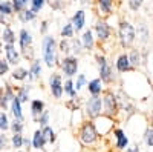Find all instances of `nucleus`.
<instances>
[{
	"instance_id": "obj_42",
	"label": "nucleus",
	"mask_w": 153,
	"mask_h": 152,
	"mask_svg": "<svg viewBox=\"0 0 153 152\" xmlns=\"http://www.w3.org/2000/svg\"><path fill=\"white\" fill-rule=\"evenodd\" d=\"M49 120H51V112L48 109H45L42 114H40V117L37 118V123L40 124V128H45V126L49 124Z\"/></svg>"
},
{
	"instance_id": "obj_31",
	"label": "nucleus",
	"mask_w": 153,
	"mask_h": 152,
	"mask_svg": "<svg viewBox=\"0 0 153 152\" xmlns=\"http://www.w3.org/2000/svg\"><path fill=\"white\" fill-rule=\"evenodd\" d=\"M75 31H74V26H72V23L68 20L61 25V28H60V37L61 39H72V37H75Z\"/></svg>"
},
{
	"instance_id": "obj_7",
	"label": "nucleus",
	"mask_w": 153,
	"mask_h": 152,
	"mask_svg": "<svg viewBox=\"0 0 153 152\" xmlns=\"http://www.w3.org/2000/svg\"><path fill=\"white\" fill-rule=\"evenodd\" d=\"M76 134H78V140L84 146H92L94 143H97V140L100 138V134H98V131H97L92 120H84Z\"/></svg>"
},
{
	"instance_id": "obj_25",
	"label": "nucleus",
	"mask_w": 153,
	"mask_h": 152,
	"mask_svg": "<svg viewBox=\"0 0 153 152\" xmlns=\"http://www.w3.org/2000/svg\"><path fill=\"white\" fill-rule=\"evenodd\" d=\"M136 31V39L141 42V43H147L149 39H150V31H149V26L144 23V22H139L138 23V28H135Z\"/></svg>"
},
{
	"instance_id": "obj_32",
	"label": "nucleus",
	"mask_w": 153,
	"mask_h": 152,
	"mask_svg": "<svg viewBox=\"0 0 153 152\" xmlns=\"http://www.w3.org/2000/svg\"><path fill=\"white\" fill-rule=\"evenodd\" d=\"M42 129V134H43V137H45V140H46V143H55L57 142V134H55V131L52 129V126H45V128H40Z\"/></svg>"
},
{
	"instance_id": "obj_4",
	"label": "nucleus",
	"mask_w": 153,
	"mask_h": 152,
	"mask_svg": "<svg viewBox=\"0 0 153 152\" xmlns=\"http://www.w3.org/2000/svg\"><path fill=\"white\" fill-rule=\"evenodd\" d=\"M118 43L123 49H129L136 42V31L133 23L129 20H121L118 23Z\"/></svg>"
},
{
	"instance_id": "obj_26",
	"label": "nucleus",
	"mask_w": 153,
	"mask_h": 152,
	"mask_svg": "<svg viewBox=\"0 0 153 152\" xmlns=\"http://www.w3.org/2000/svg\"><path fill=\"white\" fill-rule=\"evenodd\" d=\"M113 137H115V140H117L115 146H117L120 151L127 148V145H129V138H127V135L124 134L123 129H113Z\"/></svg>"
},
{
	"instance_id": "obj_50",
	"label": "nucleus",
	"mask_w": 153,
	"mask_h": 152,
	"mask_svg": "<svg viewBox=\"0 0 153 152\" xmlns=\"http://www.w3.org/2000/svg\"><path fill=\"white\" fill-rule=\"evenodd\" d=\"M78 3L81 6H89V5H92V0H78Z\"/></svg>"
},
{
	"instance_id": "obj_13",
	"label": "nucleus",
	"mask_w": 153,
	"mask_h": 152,
	"mask_svg": "<svg viewBox=\"0 0 153 152\" xmlns=\"http://www.w3.org/2000/svg\"><path fill=\"white\" fill-rule=\"evenodd\" d=\"M3 57L11 65V68H14L17 65H22V60H23L17 43L16 45H3Z\"/></svg>"
},
{
	"instance_id": "obj_37",
	"label": "nucleus",
	"mask_w": 153,
	"mask_h": 152,
	"mask_svg": "<svg viewBox=\"0 0 153 152\" xmlns=\"http://www.w3.org/2000/svg\"><path fill=\"white\" fill-rule=\"evenodd\" d=\"M9 131L12 132V134H23V131H25V123L22 121V120H12L11 123H9Z\"/></svg>"
},
{
	"instance_id": "obj_48",
	"label": "nucleus",
	"mask_w": 153,
	"mask_h": 152,
	"mask_svg": "<svg viewBox=\"0 0 153 152\" xmlns=\"http://www.w3.org/2000/svg\"><path fill=\"white\" fill-rule=\"evenodd\" d=\"M126 152H139V146L138 145H132L129 148H126Z\"/></svg>"
},
{
	"instance_id": "obj_21",
	"label": "nucleus",
	"mask_w": 153,
	"mask_h": 152,
	"mask_svg": "<svg viewBox=\"0 0 153 152\" xmlns=\"http://www.w3.org/2000/svg\"><path fill=\"white\" fill-rule=\"evenodd\" d=\"M46 109V103L42 98H32L29 100V111H31V117L34 121H37V118L40 117V114Z\"/></svg>"
},
{
	"instance_id": "obj_45",
	"label": "nucleus",
	"mask_w": 153,
	"mask_h": 152,
	"mask_svg": "<svg viewBox=\"0 0 153 152\" xmlns=\"http://www.w3.org/2000/svg\"><path fill=\"white\" fill-rule=\"evenodd\" d=\"M11 143H9V138L5 132H0V151H6L9 149Z\"/></svg>"
},
{
	"instance_id": "obj_43",
	"label": "nucleus",
	"mask_w": 153,
	"mask_h": 152,
	"mask_svg": "<svg viewBox=\"0 0 153 152\" xmlns=\"http://www.w3.org/2000/svg\"><path fill=\"white\" fill-rule=\"evenodd\" d=\"M143 5H144V0H127V6L132 12H138L143 8Z\"/></svg>"
},
{
	"instance_id": "obj_16",
	"label": "nucleus",
	"mask_w": 153,
	"mask_h": 152,
	"mask_svg": "<svg viewBox=\"0 0 153 152\" xmlns=\"http://www.w3.org/2000/svg\"><path fill=\"white\" fill-rule=\"evenodd\" d=\"M28 68L26 66H22V65H17L14 68H11V72H9V82L12 85H17V83H25L28 80Z\"/></svg>"
},
{
	"instance_id": "obj_51",
	"label": "nucleus",
	"mask_w": 153,
	"mask_h": 152,
	"mask_svg": "<svg viewBox=\"0 0 153 152\" xmlns=\"http://www.w3.org/2000/svg\"><path fill=\"white\" fill-rule=\"evenodd\" d=\"M2 54H3V43L0 40V57H2Z\"/></svg>"
},
{
	"instance_id": "obj_12",
	"label": "nucleus",
	"mask_w": 153,
	"mask_h": 152,
	"mask_svg": "<svg viewBox=\"0 0 153 152\" xmlns=\"http://www.w3.org/2000/svg\"><path fill=\"white\" fill-rule=\"evenodd\" d=\"M115 2L117 0H92V5L97 11L98 19H107L115 11Z\"/></svg>"
},
{
	"instance_id": "obj_20",
	"label": "nucleus",
	"mask_w": 153,
	"mask_h": 152,
	"mask_svg": "<svg viewBox=\"0 0 153 152\" xmlns=\"http://www.w3.org/2000/svg\"><path fill=\"white\" fill-rule=\"evenodd\" d=\"M8 111L11 112V115H12V118H16V120H22V121H25V114H23V103L17 98V97H14L11 100V103H9V108H8Z\"/></svg>"
},
{
	"instance_id": "obj_9",
	"label": "nucleus",
	"mask_w": 153,
	"mask_h": 152,
	"mask_svg": "<svg viewBox=\"0 0 153 152\" xmlns=\"http://www.w3.org/2000/svg\"><path fill=\"white\" fill-rule=\"evenodd\" d=\"M103 114L110 118H113L117 114L120 112V105H118V98L112 89H106L103 92Z\"/></svg>"
},
{
	"instance_id": "obj_46",
	"label": "nucleus",
	"mask_w": 153,
	"mask_h": 152,
	"mask_svg": "<svg viewBox=\"0 0 153 152\" xmlns=\"http://www.w3.org/2000/svg\"><path fill=\"white\" fill-rule=\"evenodd\" d=\"M144 142H146L147 146L153 148V128H149V129L146 131V134H144Z\"/></svg>"
},
{
	"instance_id": "obj_24",
	"label": "nucleus",
	"mask_w": 153,
	"mask_h": 152,
	"mask_svg": "<svg viewBox=\"0 0 153 152\" xmlns=\"http://www.w3.org/2000/svg\"><path fill=\"white\" fill-rule=\"evenodd\" d=\"M46 145H48V143H46L45 137H43V134H42V129H37V131L34 132L32 138H31V146H32L35 151H43Z\"/></svg>"
},
{
	"instance_id": "obj_23",
	"label": "nucleus",
	"mask_w": 153,
	"mask_h": 152,
	"mask_svg": "<svg viewBox=\"0 0 153 152\" xmlns=\"http://www.w3.org/2000/svg\"><path fill=\"white\" fill-rule=\"evenodd\" d=\"M16 16H17V20H19L20 23H23V25L32 23V22H35V20L38 19V14H35V12H34L32 9H29V8H26V9H23V11L17 12Z\"/></svg>"
},
{
	"instance_id": "obj_39",
	"label": "nucleus",
	"mask_w": 153,
	"mask_h": 152,
	"mask_svg": "<svg viewBox=\"0 0 153 152\" xmlns=\"http://www.w3.org/2000/svg\"><path fill=\"white\" fill-rule=\"evenodd\" d=\"M45 6H46V0H29V9H32L35 14H40Z\"/></svg>"
},
{
	"instance_id": "obj_41",
	"label": "nucleus",
	"mask_w": 153,
	"mask_h": 152,
	"mask_svg": "<svg viewBox=\"0 0 153 152\" xmlns=\"http://www.w3.org/2000/svg\"><path fill=\"white\" fill-rule=\"evenodd\" d=\"M46 5L51 6V9L52 11H63L66 8V3L63 2V0H46Z\"/></svg>"
},
{
	"instance_id": "obj_29",
	"label": "nucleus",
	"mask_w": 153,
	"mask_h": 152,
	"mask_svg": "<svg viewBox=\"0 0 153 152\" xmlns=\"http://www.w3.org/2000/svg\"><path fill=\"white\" fill-rule=\"evenodd\" d=\"M129 60H130V65H132L133 69H138L139 66L143 65V61H144L141 52H139V49H136V48L130 49V52H129Z\"/></svg>"
},
{
	"instance_id": "obj_44",
	"label": "nucleus",
	"mask_w": 153,
	"mask_h": 152,
	"mask_svg": "<svg viewBox=\"0 0 153 152\" xmlns=\"http://www.w3.org/2000/svg\"><path fill=\"white\" fill-rule=\"evenodd\" d=\"M49 28H51V22H49L48 19L40 20V26H38V32H40V35L49 34Z\"/></svg>"
},
{
	"instance_id": "obj_53",
	"label": "nucleus",
	"mask_w": 153,
	"mask_h": 152,
	"mask_svg": "<svg viewBox=\"0 0 153 152\" xmlns=\"http://www.w3.org/2000/svg\"><path fill=\"white\" fill-rule=\"evenodd\" d=\"M19 152H25V151H19Z\"/></svg>"
},
{
	"instance_id": "obj_27",
	"label": "nucleus",
	"mask_w": 153,
	"mask_h": 152,
	"mask_svg": "<svg viewBox=\"0 0 153 152\" xmlns=\"http://www.w3.org/2000/svg\"><path fill=\"white\" fill-rule=\"evenodd\" d=\"M69 42H71V55L81 57V55L84 54V48H83V45H81L80 37H72Z\"/></svg>"
},
{
	"instance_id": "obj_47",
	"label": "nucleus",
	"mask_w": 153,
	"mask_h": 152,
	"mask_svg": "<svg viewBox=\"0 0 153 152\" xmlns=\"http://www.w3.org/2000/svg\"><path fill=\"white\" fill-rule=\"evenodd\" d=\"M3 85H0V111H8V103L5 101V97H3Z\"/></svg>"
},
{
	"instance_id": "obj_52",
	"label": "nucleus",
	"mask_w": 153,
	"mask_h": 152,
	"mask_svg": "<svg viewBox=\"0 0 153 152\" xmlns=\"http://www.w3.org/2000/svg\"><path fill=\"white\" fill-rule=\"evenodd\" d=\"M72 2H78V0H72Z\"/></svg>"
},
{
	"instance_id": "obj_3",
	"label": "nucleus",
	"mask_w": 153,
	"mask_h": 152,
	"mask_svg": "<svg viewBox=\"0 0 153 152\" xmlns=\"http://www.w3.org/2000/svg\"><path fill=\"white\" fill-rule=\"evenodd\" d=\"M95 63L98 68V77L106 86H110L117 82V71H113V66L103 52L95 54Z\"/></svg>"
},
{
	"instance_id": "obj_11",
	"label": "nucleus",
	"mask_w": 153,
	"mask_h": 152,
	"mask_svg": "<svg viewBox=\"0 0 153 152\" xmlns=\"http://www.w3.org/2000/svg\"><path fill=\"white\" fill-rule=\"evenodd\" d=\"M69 22L72 23L75 34L80 35L87 28V12H86V9L84 8H78L76 11H74V14L69 19Z\"/></svg>"
},
{
	"instance_id": "obj_17",
	"label": "nucleus",
	"mask_w": 153,
	"mask_h": 152,
	"mask_svg": "<svg viewBox=\"0 0 153 152\" xmlns=\"http://www.w3.org/2000/svg\"><path fill=\"white\" fill-rule=\"evenodd\" d=\"M115 71H117L118 74H127L133 71L132 65H130V60H129V54L127 52H121L117 60H115Z\"/></svg>"
},
{
	"instance_id": "obj_19",
	"label": "nucleus",
	"mask_w": 153,
	"mask_h": 152,
	"mask_svg": "<svg viewBox=\"0 0 153 152\" xmlns=\"http://www.w3.org/2000/svg\"><path fill=\"white\" fill-rule=\"evenodd\" d=\"M0 40H2L3 45H16L17 43V32H16V29L12 28L11 25L3 26L2 31H0Z\"/></svg>"
},
{
	"instance_id": "obj_35",
	"label": "nucleus",
	"mask_w": 153,
	"mask_h": 152,
	"mask_svg": "<svg viewBox=\"0 0 153 152\" xmlns=\"http://www.w3.org/2000/svg\"><path fill=\"white\" fill-rule=\"evenodd\" d=\"M9 114L6 111H0V132H6L9 131Z\"/></svg>"
},
{
	"instance_id": "obj_2",
	"label": "nucleus",
	"mask_w": 153,
	"mask_h": 152,
	"mask_svg": "<svg viewBox=\"0 0 153 152\" xmlns=\"http://www.w3.org/2000/svg\"><path fill=\"white\" fill-rule=\"evenodd\" d=\"M17 46L22 54V58L32 60L35 58V49H34V34L28 28H20L17 32Z\"/></svg>"
},
{
	"instance_id": "obj_6",
	"label": "nucleus",
	"mask_w": 153,
	"mask_h": 152,
	"mask_svg": "<svg viewBox=\"0 0 153 152\" xmlns=\"http://www.w3.org/2000/svg\"><path fill=\"white\" fill-rule=\"evenodd\" d=\"M92 31L95 35V40L100 46L106 45L112 39V25L107 22V19H97L94 22Z\"/></svg>"
},
{
	"instance_id": "obj_34",
	"label": "nucleus",
	"mask_w": 153,
	"mask_h": 152,
	"mask_svg": "<svg viewBox=\"0 0 153 152\" xmlns=\"http://www.w3.org/2000/svg\"><path fill=\"white\" fill-rule=\"evenodd\" d=\"M87 85V77H86V74H76L75 77H74V86H75V89L76 92H80L81 89H84Z\"/></svg>"
},
{
	"instance_id": "obj_36",
	"label": "nucleus",
	"mask_w": 153,
	"mask_h": 152,
	"mask_svg": "<svg viewBox=\"0 0 153 152\" xmlns=\"http://www.w3.org/2000/svg\"><path fill=\"white\" fill-rule=\"evenodd\" d=\"M9 143H11V148L20 151L23 148V134H12L9 138Z\"/></svg>"
},
{
	"instance_id": "obj_28",
	"label": "nucleus",
	"mask_w": 153,
	"mask_h": 152,
	"mask_svg": "<svg viewBox=\"0 0 153 152\" xmlns=\"http://www.w3.org/2000/svg\"><path fill=\"white\" fill-rule=\"evenodd\" d=\"M63 92H65V95H68L69 98L78 97V92H76L75 86H74V79H65L63 80Z\"/></svg>"
},
{
	"instance_id": "obj_10",
	"label": "nucleus",
	"mask_w": 153,
	"mask_h": 152,
	"mask_svg": "<svg viewBox=\"0 0 153 152\" xmlns=\"http://www.w3.org/2000/svg\"><path fill=\"white\" fill-rule=\"evenodd\" d=\"M48 88L49 94L52 95L54 100H61L65 92H63V75L58 71H52L48 79Z\"/></svg>"
},
{
	"instance_id": "obj_18",
	"label": "nucleus",
	"mask_w": 153,
	"mask_h": 152,
	"mask_svg": "<svg viewBox=\"0 0 153 152\" xmlns=\"http://www.w3.org/2000/svg\"><path fill=\"white\" fill-rule=\"evenodd\" d=\"M106 85L101 82L100 77H95V79H91L87 80V85H86V91L89 95H103V92L106 91Z\"/></svg>"
},
{
	"instance_id": "obj_15",
	"label": "nucleus",
	"mask_w": 153,
	"mask_h": 152,
	"mask_svg": "<svg viewBox=\"0 0 153 152\" xmlns=\"http://www.w3.org/2000/svg\"><path fill=\"white\" fill-rule=\"evenodd\" d=\"M80 40H81V45L84 48V52H94V51H95L97 40H95V35H94L92 28H86L80 34Z\"/></svg>"
},
{
	"instance_id": "obj_5",
	"label": "nucleus",
	"mask_w": 153,
	"mask_h": 152,
	"mask_svg": "<svg viewBox=\"0 0 153 152\" xmlns=\"http://www.w3.org/2000/svg\"><path fill=\"white\" fill-rule=\"evenodd\" d=\"M60 74L63 75V79H74L80 71V57L75 55H61V60L58 63Z\"/></svg>"
},
{
	"instance_id": "obj_38",
	"label": "nucleus",
	"mask_w": 153,
	"mask_h": 152,
	"mask_svg": "<svg viewBox=\"0 0 153 152\" xmlns=\"http://www.w3.org/2000/svg\"><path fill=\"white\" fill-rule=\"evenodd\" d=\"M11 72V65L5 57H0V79H6Z\"/></svg>"
},
{
	"instance_id": "obj_33",
	"label": "nucleus",
	"mask_w": 153,
	"mask_h": 152,
	"mask_svg": "<svg viewBox=\"0 0 153 152\" xmlns=\"http://www.w3.org/2000/svg\"><path fill=\"white\" fill-rule=\"evenodd\" d=\"M71 39H60L57 42V49L60 55H69L71 54Z\"/></svg>"
},
{
	"instance_id": "obj_22",
	"label": "nucleus",
	"mask_w": 153,
	"mask_h": 152,
	"mask_svg": "<svg viewBox=\"0 0 153 152\" xmlns=\"http://www.w3.org/2000/svg\"><path fill=\"white\" fill-rule=\"evenodd\" d=\"M31 89L32 85L31 83H22L20 86H16V97L22 101V103H28L31 100Z\"/></svg>"
},
{
	"instance_id": "obj_14",
	"label": "nucleus",
	"mask_w": 153,
	"mask_h": 152,
	"mask_svg": "<svg viewBox=\"0 0 153 152\" xmlns=\"http://www.w3.org/2000/svg\"><path fill=\"white\" fill-rule=\"evenodd\" d=\"M28 71H29V74H28V80H26L28 83L32 85L34 82L40 80V79L43 77V60H42V58H38V57L32 58L31 63H29Z\"/></svg>"
},
{
	"instance_id": "obj_49",
	"label": "nucleus",
	"mask_w": 153,
	"mask_h": 152,
	"mask_svg": "<svg viewBox=\"0 0 153 152\" xmlns=\"http://www.w3.org/2000/svg\"><path fill=\"white\" fill-rule=\"evenodd\" d=\"M23 146H26V148H25L26 151H29V149H31V140H29V138L23 137Z\"/></svg>"
},
{
	"instance_id": "obj_40",
	"label": "nucleus",
	"mask_w": 153,
	"mask_h": 152,
	"mask_svg": "<svg viewBox=\"0 0 153 152\" xmlns=\"http://www.w3.org/2000/svg\"><path fill=\"white\" fill-rule=\"evenodd\" d=\"M11 3H12V9H14L16 14L23 11V9L29 8V0H11Z\"/></svg>"
},
{
	"instance_id": "obj_8",
	"label": "nucleus",
	"mask_w": 153,
	"mask_h": 152,
	"mask_svg": "<svg viewBox=\"0 0 153 152\" xmlns=\"http://www.w3.org/2000/svg\"><path fill=\"white\" fill-rule=\"evenodd\" d=\"M83 114L87 120H94L103 114V97L101 95H89L83 103Z\"/></svg>"
},
{
	"instance_id": "obj_1",
	"label": "nucleus",
	"mask_w": 153,
	"mask_h": 152,
	"mask_svg": "<svg viewBox=\"0 0 153 152\" xmlns=\"http://www.w3.org/2000/svg\"><path fill=\"white\" fill-rule=\"evenodd\" d=\"M57 39L52 34H46L42 37L40 42V51H42V60L43 65L52 71L57 66V57H58V49H57Z\"/></svg>"
},
{
	"instance_id": "obj_54",
	"label": "nucleus",
	"mask_w": 153,
	"mask_h": 152,
	"mask_svg": "<svg viewBox=\"0 0 153 152\" xmlns=\"http://www.w3.org/2000/svg\"><path fill=\"white\" fill-rule=\"evenodd\" d=\"M0 152H2V151H0Z\"/></svg>"
},
{
	"instance_id": "obj_30",
	"label": "nucleus",
	"mask_w": 153,
	"mask_h": 152,
	"mask_svg": "<svg viewBox=\"0 0 153 152\" xmlns=\"http://www.w3.org/2000/svg\"><path fill=\"white\" fill-rule=\"evenodd\" d=\"M0 16H5L8 19H12L16 16L14 9H12L11 0H0Z\"/></svg>"
}]
</instances>
